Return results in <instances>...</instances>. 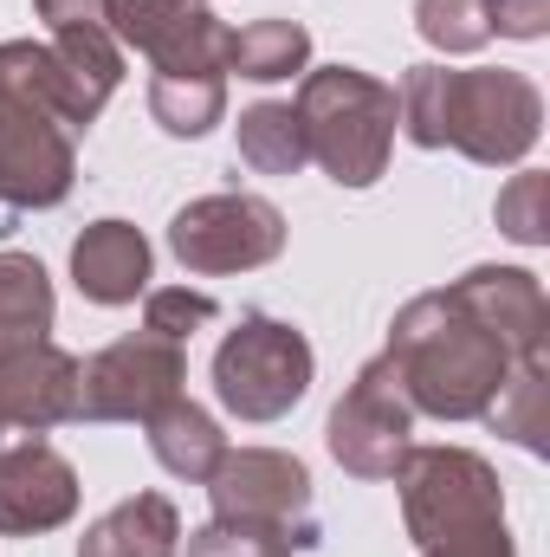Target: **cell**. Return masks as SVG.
Masks as SVG:
<instances>
[{
    "instance_id": "12",
    "label": "cell",
    "mask_w": 550,
    "mask_h": 557,
    "mask_svg": "<svg viewBox=\"0 0 550 557\" xmlns=\"http://www.w3.org/2000/svg\"><path fill=\"white\" fill-rule=\"evenodd\" d=\"M72 512H78V467L46 434L0 441V532L39 539L59 532Z\"/></svg>"
},
{
    "instance_id": "8",
    "label": "cell",
    "mask_w": 550,
    "mask_h": 557,
    "mask_svg": "<svg viewBox=\"0 0 550 557\" xmlns=\"http://www.w3.org/2000/svg\"><path fill=\"white\" fill-rule=\"evenodd\" d=\"M330 460L357 480H396L402 454L414 447V409L389 370V357H370L357 370V383L343 389V403L324 421Z\"/></svg>"
},
{
    "instance_id": "14",
    "label": "cell",
    "mask_w": 550,
    "mask_h": 557,
    "mask_svg": "<svg viewBox=\"0 0 550 557\" xmlns=\"http://www.w3.org/2000/svg\"><path fill=\"white\" fill-rule=\"evenodd\" d=\"M512 357H550V298L525 267H473L447 285Z\"/></svg>"
},
{
    "instance_id": "25",
    "label": "cell",
    "mask_w": 550,
    "mask_h": 557,
    "mask_svg": "<svg viewBox=\"0 0 550 557\" xmlns=\"http://www.w3.org/2000/svg\"><path fill=\"white\" fill-rule=\"evenodd\" d=\"M414 33L434 52L466 59L492 39V13H486V0H414Z\"/></svg>"
},
{
    "instance_id": "7",
    "label": "cell",
    "mask_w": 550,
    "mask_h": 557,
    "mask_svg": "<svg viewBox=\"0 0 550 557\" xmlns=\"http://www.w3.org/2000/svg\"><path fill=\"white\" fill-rule=\"evenodd\" d=\"M168 253L201 278L273 267L278 253H285V214H278L266 195H247V188L201 195V201L175 208V221H168Z\"/></svg>"
},
{
    "instance_id": "26",
    "label": "cell",
    "mask_w": 550,
    "mask_h": 557,
    "mask_svg": "<svg viewBox=\"0 0 550 557\" xmlns=\"http://www.w3.org/2000/svg\"><path fill=\"white\" fill-rule=\"evenodd\" d=\"M492 221H499L505 240H518V247H545L550 240V175H538V169L512 175V182L499 188V201H492Z\"/></svg>"
},
{
    "instance_id": "20",
    "label": "cell",
    "mask_w": 550,
    "mask_h": 557,
    "mask_svg": "<svg viewBox=\"0 0 550 557\" xmlns=\"http://www.w3.org/2000/svg\"><path fill=\"white\" fill-rule=\"evenodd\" d=\"M149 117L168 137H208L227 117V72H155L149 78Z\"/></svg>"
},
{
    "instance_id": "18",
    "label": "cell",
    "mask_w": 550,
    "mask_h": 557,
    "mask_svg": "<svg viewBox=\"0 0 550 557\" xmlns=\"http://www.w3.org/2000/svg\"><path fill=\"white\" fill-rule=\"evenodd\" d=\"M46 46H52V59H59V72H65L78 111L98 124V111H104L111 91L124 85V46L111 39V26H104V20H72V26H52Z\"/></svg>"
},
{
    "instance_id": "32",
    "label": "cell",
    "mask_w": 550,
    "mask_h": 557,
    "mask_svg": "<svg viewBox=\"0 0 550 557\" xmlns=\"http://www.w3.org/2000/svg\"><path fill=\"white\" fill-rule=\"evenodd\" d=\"M195 7H208V0H195Z\"/></svg>"
},
{
    "instance_id": "4",
    "label": "cell",
    "mask_w": 550,
    "mask_h": 557,
    "mask_svg": "<svg viewBox=\"0 0 550 557\" xmlns=\"http://www.w3.org/2000/svg\"><path fill=\"white\" fill-rule=\"evenodd\" d=\"M298 131H304V156L337 182V188H376L396 149V85L357 72V65H317L298 78Z\"/></svg>"
},
{
    "instance_id": "9",
    "label": "cell",
    "mask_w": 550,
    "mask_h": 557,
    "mask_svg": "<svg viewBox=\"0 0 550 557\" xmlns=\"http://www.w3.org/2000/svg\"><path fill=\"white\" fill-rule=\"evenodd\" d=\"M182 383H188V350L155 331H130L85 363L78 421H149L168 396H182Z\"/></svg>"
},
{
    "instance_id": "17",
    "label": "cell",
    "mask_w": 550,
    "mask_h": 557,
    "mask_svg": "<svg viewBox=\"0 0 550 557\" xmlns=\"http://www.w3.org/2000/svg\"><path fill=\"white\" fill-rule=\"evenodd\" d=\"M142 434H149L155 467H162V473H175V480H195V486H208V473H214V467H221V454H227L221 421L208 416L201 403H188V396H168L155 416L142 421Z\"/></svg>"
},
{
    "instance_id": "23",
    "label": "cell",
    "mask_w": 550,
    "mask_h": 557,
    "mask_svg": "<svg viewBox=\"0 0 550 557\" xmlns=\"http://www.w3.org/2000/svg\"><path fill=\"white\" fill-rule=\"evenodd\" d=\"M234 149H240V162H247L253 175H298V169L311 162V156H304V131H298V111H291V104H273V98H260V104L240 111Z\"/></svg>"
},
{
    "instance_id": "24",
    "label": "cell",
    "mask_w": 550,
    "mask_h": 557,
    "mask_svg": "<svg viewBox=\"0 0 550 557\" xmlns=\"http://www.w3.org/2000/svg\"><path fill=\"white\" fill-rule=\"evenodd\" d=\"M317 525H266V519H208L188 532V557H304L317 552Z\"/></svg>"
},
{
    "instance_id": "21",
    "label": "cell",
    "mask_w": 550,
    "mask_h": 557,
    "mask_svg": "<svg viewBox=\"0 0 550 557\" xmlns=\"http://www.w3.org/2000/svg\"><path fill=\"white\" fill-rule=\"evenodd\" d=\"M227 72H240L253 85H278L291 72H311V33L298 20H253L227 39Z\"/></svg>"
},
{
    "instance_id": "2",
    "label": "cell",
    "mask_w": 550,
    "mask_h": 557,
    "mask_svg": "<svg viewBox=\"0 0 550 557\" xmlns=\"http://www.w3.org/2000/svg\"><path fill=\"white\" fill-rule=\"evenodd\" d=\"M396 104H402L396 131L414 149H460L466 162H486V169L525 162L545 137L538 85L525 72H505V65H473V72L409 65Z\"/></svg>"
},
{
    "instance_id": "29",
    "label": "cell",
    "mask_w": 550,
    "mask_h": 557,
    "mask_svg": "<svg viewBox=\"0 0 550 557\" xmlns=\"http://www.w3.org/2000/svg\"><path fill=\"white\" fill-rule=\"evenodd\" d=\"M421 557H518V552H512V532H505V519H492V525H479V532H460V539H440V545H427Z\"/></svg>"
},
{
    "instance_id": "16",
    "label": "cell",
    "mask_w": 550,
    "mask_h": 557,
    "mask_svg": "<svg viewBox=\"0 0 550 557\" xmlns=\"http://www.w3.org/2000/svg\"><path fill=\"white\" fill-rule=\"evenodd\" d=\"M182 552V512L168 493H137V499H117L85 539L78 557H175Z\"/></svg>"
},
{
    "instance_id": "1",
    "label": "cell",
    "mask_w": 550,
    "mask_h": 557,
    "mask_svg": "<svg viewBox=\"0 0 550 557\" xmlns=\"http://www.w3.org/2000/svg\"><path fill=\"white\" fill-rule=\"evenodd\" d=\"M78 111L46 39H0V234L13 214H46L78 182Z\"/></svg>"
},
{
    "instance_id": "28",
    "label": "cell",
    "mask_w": 550,
    "mask_h": 557,
    "mask_svg": "<svg viewBox=\"0 0 550 557\" xmlns=\"http://www.w3.org/2000/svg\"><path fill=\"white\" fill-rule=\"evenodd\" d=\"M492 13V39H545L550 0H486Z\"/></svg>"
},
{
    "instance_id": "31",
    "label": "cell",
    "mask_w": 550,
    "mask_h": 557,
    "mask_svg": "<svg viewBox=\"0 0 550 557\" xmlns=\"http://www.w3.org/2000/svg\"><path fill=\"white\" fill-rule=\"evenodd\" d=\"M0 441H7V421H0Z\"/></svg>"
},
{
    "instance_id": "13",
    "label": "cell",
    "mask_w": 550,
    "mask_h": 557,
    "mask_svg": "<svg viewBox=\"0 0 550 557\" xmlns=\"http://www.w3.org/2000/svg\"><path fill=\"white\" fill-rule=\"evenodd\" d=\"M78 376H85V363L72 350H59L52 337L0 350V421L26 428V434H52V428L78 421Z\"/></svg>"
},
{
    "instance_id": "3",
    "label": "cell",
    "mask_w": 550,
    "mask_h": 557,
    "mask_svg": "<svg viewBox=\"0 0 550 557\" xmlns=\"http://www.w3.org/2000/svg\"><path fill=\"white\" fill-rule=\"evenodd\" d=\"M402 396L414 416L434 421H479L486 403L512 376V350L453 298V292H421L396 311L389 344H383Z\"/></svg>"
},
{
    "instance_id": "19",
    "label": "cell",
    "mask_w": 550,
    "mask_h": 557,
    "mask_svg": "<svg viewBox=\"0 0 550 557\" xmlns=\"http://www.w3.org/2000/svg\"><path fill=\"white\" fill-rule=\"evenodd\" d=\"M479 421L492 434H512L525 454H550V357H518Z\"/></svg>"
},
{
    "instance_id": "30",
    "label": "cell",
    "mask_w": 550,
    "mask_h": 557,
    "mask_svg": "<svg viewBox=\"0 0 550 557\" xmlns=\"http://www.w3.org/2000/svg\"><path fill=\"white\" fill-rule=\"evenodd\" d=\"M33 13L52 33V26H72V20H98V0H33Z\"/></svg>"
},
{
    "instance_id": "5",
    "label": "cell",
    "mask_w": 550,
    "mask_h": 557,
    "mask_svg": "<svg viewBox=\"0 0 550 557\" xmlns=\"http://www.w3.org/2000/svg\"><path fill=\"white\" fill-rule=\"evenodd\" d=\"M311 344L298 324L247 311L214 350V396L234 421H278L311 396Z\"/></svg>"
},
{
    "instance_id": "15",
    "label": "cell",
    "mask_w": 550,
    "mask_h": 557,
    "mask_svg": "<svg viewBox=\"0 0 550 557\" xmlns=\"http://www.w3.org/2000/svg\"><path fill=\"white\" fill-rule=\"evenodd\" d=\"M149 267H155V253L130 221H91L72 240V285L91 305H137L149 292Z\"/></svg>"
},
{
    "instance_id": "27",
    "label": "cell",
    "mask_w": 550,
    "mask_h": 557,
    "mask_svg": "<svg viewBox=\"0 0 550 557\" xmlns=\"http://www.w3.org/2000/svg\"><path fill=\"white\" fill-rule=\"evenodd\" d=\"M214 318H221V305H214L208 292H188V285L142 292V331H155V337H168V344H182V350H188V337L208 331Z\"/></svg>"
},
{
    "instance_id": "10",
    "label": "cell",
    "mask_w": 550,
    "mask_h": 557,
    "mask_svg": "<svg viewBox=\"0 0 550 557\" xmlns=\"http://www.w3.org/2000/svg\"><path fill=\"white\" fill-rule=\"evenodd\" d=\"M117 46H137L155 72H227L234 26L195 0H98Z\"/></svg>"
},
{
    "instance_id": "11",
    "label": "cell",
    "mask_w": 550,
    "mask_h": 557,
    "mask_svg": "<svg viewBox=\"0 0 550 557\" xmlns=\"http://www.w3.org/2000/svg\"><path fill=\"white\" fill-rule=\"evenodd\" d=\"M214 519H266V525H317L311 519V473L285 447H227L208 473Z\"/></svg>"
},
{
    "instance_id": "22",
    "label": "cell",
    "mask_w": 550,
    "mask_h": 557,
    "mask_svg": "<svg viewBox=\"0 0 550 557\" xmlns=\"http://www.w3.org/2000/svg\"><path fill=\"white\" fill-rule=\"evenodd\" d=\"M52 278L33 253H0V350L39 344L52 331Z\"/></svg>"
},
{
    "instance_id": "6",
    "label": "cell",
    "mask_w": 550,
    "mask_h": 557,
    "mask_svg": "<svg viewBox=\"0 0 550 557\" xmlns=\"http://www.w3.org/2000/svg\"><path fill=\"white\" fill-rule=\"evenodd\" d=\"M396 486H402V525L421 552L505 519V486L492 460L473 447H409L396 467Z\"/></svg>"
}]
</instances>
